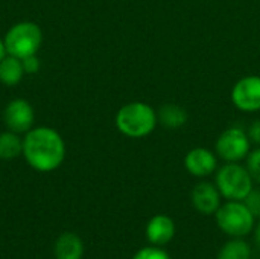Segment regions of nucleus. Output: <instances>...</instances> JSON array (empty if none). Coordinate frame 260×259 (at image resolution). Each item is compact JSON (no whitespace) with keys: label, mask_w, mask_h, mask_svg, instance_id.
I'll return each instance as SVG.
<instances>
[{"label":"nucleus","mask_w":260,"mask_h":259,"mask_svg":"<svg viewBox=\"0 0 260 259\" xmlns=\"http://www.w3.org/2000/svg\"><path fill=\"white\" fill-rule=\"evenodd\" d=\"M133 259H171V256L161 247L151 244L148 247H143V249L137 250Z\"/></svg>","instance_id":"nucleus-18"},{"label":"nucleus","mask_w":260,"mask_h":259,"mask_svg":"<svg viewBox=\"0 0 260 259\" xmlns=\"http://www.w3.org/2000/svg\"><path fill=\"white\" fill-rule=\"evenodd\" d=\"M244 203L247 205V208L251 211V214L257 218H260V189H254L244 198Z\"/></svg>","instance_id":"nucleus-19"},{"label":"nucleus","mask_w":260,"mask_h":259,"mask_svg":"<svg viewBox=\"0 0 260 259\" xmlns=\"http://www.w3.org/2000/svg\"><path fill=\"white\" fill-rule=\"evenodd\" d=\"M251 246L242 238L227 241L218 252L216 259H251Z\"/></svg>","instance_id":"nucleus-16"},{"label":"nucleus","mask_w":260,"mask_h":259,"mask_svg":"<svg viewBox=\"0 0 260 259\" xmlns=\"http://www.w3.org/2000/svg\"><path fill=\"white\" fill-rule=\"evenodd\" d=\"M215 185L219 189L222 198L244 202V198L253 191L254 180L251 179L245 165L241 162L224 163L215 172Z\"/></svg>","instance_id":"nucleus-3"},{"label":"nucleus","mask_w":260,"mask_h":259,"mask_svg":"<svg viewBox=\"0 0 260 259\" xmlns=\"http://www.w3.org/2000/svg\"><path fill=\"white\" fill-rule=\"evenodd\" d=\"M216 224L221 232L232 238H244L254 231L256 217L244 202L227 200L215 214Z\"/></svg>","instance_id":"nucleus-4"},{"label":"nucleus","mask_w":260,"mask_h":259,"mask_svg":"<svg viewBox=\"0 0 260 259\" xmlns=\"http://www.w3.org/2000/svg\"><path fill=\"white\" fill-rule=\"evenodd\" d=\"M21 63H23V69H24V73L26 75H35V73H38V70L41 67V61H40V58H38L37 53L23 58Z\"/></svg>","instance_id":"nucleus-20"},{"label":"nucleus","mask_w":260,"mask_h":259,"mask_svg":"<svg viewBox=\"0 0 260 259\" xmlns=\"http://www.w3.org/2000/svg\"><path fill=\"white\" fill-rule=\"evenodd\" d=\"M247 134H248V139H250L251 145L260 147V119H254V121L248 125Z\"/></svg>","instance_id":"nucleus-21"},{"label":"nucleus","mask_w":260,"mask_h":259,"mask_svg":"<svg viewBox=\"0 0 260 259\" xmlns=\"http://www.w3.org/2000/svg\"><path fill=\"white\" fill-rule=\"evenodd\" d=\"M254 243L260 249V221L256 223V226H254Z\"/></svg>","instance_id":"nucleus-22"},{"label":"nucleus","mask_w":260,"mask_h":259,"mask_svg":"<svg viewBox=\"0 0 260 259\" xmlns=\"http://www.w3.org/2000/svg\"><path fill=\"white\" fill-rule=\"evenodd\" d=\"M85 253L84 241L73 232L61 234L53 244L55 259H82Z\"/></svg>","instance_id":"nucleus-12"},{"label":"nucleus","mask_w":260,"mask_h":259,"mask_svg":"<svg viewBox=\"0 0 260 259\" xmlns=\"http://www.w3.org/2000/svg\"><path fill=\"white\" fill-rule=\"evenodd\" d=\"M114 125L117 131L128 139H145L151 136L158 125L157 110L148 102L131 101L117 110Z\"/></svg>","instance_id":"nucleus-2"},{"label":"nucleus","mask_w":260,"mask_h":259,"mask_svg":"<svg viewBox=\"0 0 260 259\" xmlns=\"http://www.w3.org/2000/svg\"><path fill=\"white\" fill-rule=\"evenodd\" d=\"M245 166H247L251 179L254 180V183L260 185V147L251 148V151L248 153V156L245 159Z\"/></svg>","instance_id":"nucleus-17"},{"label":"nucleus","mask_w":260,"mask_h":259,"mask_svg":"<svg viewBox=\"0 0 260 259\" xmlns=\"http://www.w3.org/2000/svg\"><path fill=\"white\" fill-rule=\"evenodd\" d=\"M24 75L26 73H24L23 63L20 58L6 55L0 61V84L6 87H14L21 82Z\"/></svg>","instance_id":"nucleus-14"},{"label":"nucleus","mask_w":260,"mask_h":259,"mask_svg":"<svg viewBox=\"0 0 260 259\" xmlns=\"http://www.w3.org/2000/svg\"><path fill=\"white\" fill-rule=\"evenodd\" d=\"M235 108L242 113L260 111V75H247L235 82L230 92Z\"/></svg>","instance_id":"nucleus-7"},{"label":"nucleus","mask_w":260,"mask_h":259,"mask_svg":"<svg viewBox=\"0 0 260 259\" xmlns=\"http://www.w3.org/2000/svg\"><path fill=\"white\" fill-rule=\"evenodd\" d=\"M157 118H158V124L163 125L165 128L178 130L187 124L189 113L183 105L169 102V104H163L157 110Z\"/></svg>","instance_id":"nucleus-13"},{"label":"nucleus","mask_w":260,"mask_h":259,"mask_svg":"<svg viewBox=\"0 0 260 259\" xmlns=\"http://www.w3.org/2000/svg\"><path fill=\"white\" fill-rule=\"evenodd\" d=\"M145 234H146L148 241L152 246L161 247V246L169 244L174 240L177 234V226H175V221L169 215L157 214L148 221Z\"/></svg>","instance_id":"nucleus-11"},{"label":"nucleus","mask_w":260,"mask_h":259,"mask_svg":"<svg viewBox=\"0 0 260 259\" xmlns=\"http://www.w3.org/2000/svg\"><path fill=\"white\" fill-rule=\"evenodd\" d=\"M8 55L6 52V47H5V41H3V37H0V61Z\"/></svg>","instance_id":"nucleus-23"},{"label":"nucleus","mask_w":260,"mask_h":259,"mask_svg":"<svg viewBox=\"0 0 260 259\" xmlns=\"http://www.w3.org/2000/svg\"><path fill=\"white\" fill-rule=\"evenodd\" d=\"M23 154V136L11 130L0 133V160L9 162Z\"/></svg>","instance_id":"nucleus-15"},{"label":"nucleus","mask_w":260,"mask_h":259,"mask_svg":"<svg viewBox=\"0 0 260 259\" xmlns=\"http://www.w3.org/2000/svg\"><path fill=\"white\" fill-rule=\"evenodd\" d=\"M190 200L195 211L203 215H215L222 205V195L216 185L206 180L195 185L190 194Z\"/></svg>","instance_id":"nucleus-10"},{"label":"nucleus","mask_w":260,"mask_h":259,"mask_svg":"<svg viewBox=\"0 0 260 259\" xmlns=\"http://www.w3.org/2000/svg\"><path fill=\"white\" fill-rule=\"evenodd\" d=\"M3 122L6 130L23 136L35 127V108L27 99L14 98L5 105Z\"/></svg>","instance_id":"nucleus-8"},{"label":"nucleus","mask_w":260,"mask_h":259,"mask_svg":"<svg viewBox=\"0 0 260 259\" xmlns=\"http://www.w3.org/2000/svg\"><path fill=\"white\" fill-rule=\"evenodd\" d=\"M218 160L219 157L216 156L215 151L206 147H195L186 153L183 163L190 176L197 179H206L216 172Z\"/></svg>","instance_id":"nucleus-9"},{"label":"nucleus","mask_w":260,"mask_h":259,"mask_svg":"<svg viewBox=\"0 0 260 259\" xmlns=\"http://www.w3.org/2000/svg\"><path fill=\"white\" fill-rule=\"evenodd\" d=\"M8 55L20 60L35 55L43 43V31L35 21L23 20L12 24L3 35Z\"/></svg>","instance_id":"nucleus-5"},{"label":"nucleus","mask_w":260,"mask_h":259,"mask_svg":"<svg viewBox=\"0 0 260 259\" xmlns=\"http://www.w3.org/2000/svg\"><path fill=\"white\" fill-rule=\"evenodd\" d=\"M23 159L37 172H53L66 159V142L52 127L35 125L23 134Z\"/></svg>","instance_id":"nucleus-1"},{"label":"nucleus","mask_w":260,"mask_h":259,"mask_svg":"<svg viewBox=\"0 0 260 259\" xmlns=\"http://www.w3.org/2000/svg\"><path fill=\"white\" fill-rule=\"evenodd\" d=\"M251 151V142L247 134V128L241 125H232L225 128L215 142L216 156L224 163L242 162Z\"/></svg>","instance_id":"nucleus-6"}]
</instances>
